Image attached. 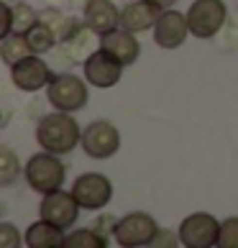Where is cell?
<instances>
[{
    "label": "cell",
    "mask_w": 238,
    "mask_h": 248,
    "mask_svg": "<svg viewBox=\"0 0 238 248\" xmlns=\"http://www.w3.org/2000/svg\"><path fill=\"white\" fill-rule=\"evenodd\" d=\"M36 141H39L41 151L69 154L82 141V131L69 113L57 110V113H49L39 121V125H36Z\"/></svg>",
    "instance_id": "obj_1"
},
{
    "label": "cell",
    "mask_w": 238,
    "mask_h": 248,
    "mask_svg": "<svg viewBox=\"0 0 238 248\" xmlns=\"http://www.w3.org/2000/svg\"><path fill=\"white\" fill-rule=\"evenodd\" d=\"M26 182H29V187L33 192H39V195H49L54 189H62L64 185V164L57 154H33L29 164H26Z\"/></svg>",
    "instance_id": "obj_2"
},
{
    "label": "cell",
    "mask_w": 238,
    "mask_h": 248,
    "mask_svg": "<svg viewBox=\"0 0 238 248\" xmlns=\"http://www.w3.org/2000/svg\"><path fill=\"white\" fill-rule=\"evenodd\" d=\"M85 82L77 75H54L51 82L47 85L49 103L57 110H64V113H77V110H82L90 100V90H87Z\"/></svg>",
    "instance_id": "obj_3"
},
{
    "label": "cell",
    "mask_w": 238,
    "mask_h": 248,
    "mask_svg": "<svg viewBox=\"0 0 238 248\" xmlns=\"http://www.w3.org/2000/svg\"><path fill=\"white\" fill-rule=\"evenodd\" d=\"M228 18V8L223 0H195L187 11L190 33L197 39H213L223 29Z\"/></svg>",
    "instance_id": "obj_4"
},
{
    "label": "cell",
    "mask_w": 238,
    "mask_h": 248,
    "mask_svg": "<svg viewBox=\"0 0 238 248\" xmlns=\"http://www.w3.org/2000/svg\"><path fill=\"white\" fill-rule=\"evenodd\" d=\"M159 235L157 220L146 213H131L123 215L115 223V241L118 246L126 248H139V246H151Z\"/></svg>",
    "instance_id": "obj_5"
},
{
    "label": "cell",
    "mask_w": 238,
    "mask_h": 248,
    "mask_svg": "<svg viewBox=\"0 0 238 248\" xmlns=\"http://www.w3.org/2000/svg\"><path fill=\"white\" fill-rule=\"evenodd\" d=\"M221 223L210 213H192L179 223V243L187 248H210L218 246Z\"/></svg>",
    "instance_id": "obj_6"
},
{
    "label": "cell",
    "mask_w": 238,
    "mask_h": 248,
    "mask_svg": "<svg viewBox=\"0 0 238 248\" xmlns=\"http://www.w3.org/2000/svg\"><path fill=\"white\" fill-rule=\"evenodd\" d=\"M82 151L90 159H111L121 149V133L108 121H95L82 131Z\"/></svg>",
    "instance_id": "obj_7"
},
{
    "label": "cell",
    "mask_w": 238,
    "mask_h": 248,
    "mask_svg": "<svg viewBox=\"0 0 238 248\" xmlns=\"http://www.w3.org/2000/svg\"><path fill=\"white\" fill-rule=\"evenodd\" d=\"M72 195L77 197L82 210H103L113 197V185L105 174L100 171H87L75 179Z\"/></svg>",
    "instance_id": "obj_8"
},
{
    "label": "cell",
    "mask_w": 238,
    "mask_h": 248,
    "mask_svg": "<svg viewBox=\"0 0 238 248\" xmlns=\"http://www.w3.org/2000/svg\"><path fill=\"white\" fill-rule=\"evenodd\" d=\"M39 215L49 223L59 225V228H72L77 223V215H79V202L72 192H64V189H54L49 195H44L41 205H39Z\"/></svg>",
    "instance_id": "obj_9"
},
{
    "label": "cell",
    "mask_w": 238,
    "mask_h": 248,
    "mask_svg": "<svg viewBox=\"0 0 238 248\" xmlns=\"http://www.w3.org/2000/svg\"><path fill=\"white\" fill-rule=\"evenodd\" d=\"M51 77L54 75H51L49 64L39 54H31V57H26L11 67V79L21 93H36V90L47 87L51 82Z\"/></svg>",
    "instance_id": "obj_10"
},
{
    "label": "cell",
    "mask_w": 238,
    "mask_h": 248,
    "mask_svg": "<svg viewBox=\"0 0 238 248\" xmlns=\"http://www.w3.org/2000/svg\"><path fill=\"white\" fill-rule=\"evenodd\" d=\"M82 72H85V79L90 82L93 87H100V90H108L121 82L123 77V64L113 59L108 51L97 49L93 51L90 57L85 59V67H82Z\"/></svg>",
    "instance_id": "obj_11"
},
{
    "label": "cell",
    "mask_w": 238,
    "mask_h": 248,
    "mask_svg": "<svg viewBox=\"0 0 238 248\" xmlns=\"http://www.w3.org/2000/svg\"><path fill=\"white\" fill-rule=\"evenodd\" d=\"M190 33V23H187V16H182L179 11H164L159 16L157 26H154V41L157 46L164 51H175L185 44Z\"/></svg>",
    "instance_id": "obj_12"
},
{
    "label": "cell",
    "mask_w": 238,
    "mask_h": 248,
    "mask_svg": "<svg viewBox=\"0 0 238 248\" xmlns=\"http://www.w3.org/2000/svg\"><path fill=\"white\" fill-rule=\"evenodd\" d=\"M161 13H164V8L157 5L154 0H131L121 11V29L131 31V33L149 31L157 26Z\"/></svg>",
    "instance_id": "obj_13"
},
{
    "label": "cell",
    "mask_w": 238,
    "mask_h": 248,
    "mask_svg": "<svg viewBox=\"0 0 238 248\" xmlns=\"http://www.w3.org/2000/svg\"><path fill=\"white\" fill-rule=\"evenodd\" d=\"M82 13H85L87 31H93L97 36H105L121 26V11H118L111 0H87Z\"/></svg>",
    "instance_id": "obj_14"
},
{
    "label": "cell",
    "mask_w": 238,
    "mask_h": 248,
    "mask_svg": "<svg viewBox=\"0 0 238 248\" xmlns=\"http://www.w3.org/2000/svg\"><path fill=\"white\" fill-rule=\"evenodd\" d=\"M100 49L108 51L113 59H118L123 67H128V64H133L136 59H139L141 44L136 41V33L126 31V29H115L111 33L100 36Z\"/></svg>",
    "instance_id": "obj_15"
},
{
    "label": "cell",
    "mask_w": 238,
    "mask_h": 248,
    "mask_svg": "<svg viewBox=\"0 0 238 248\" xmlns=\"http://www.w3.org/2000/svg\"><path fill=\"white\" fill-rule=\"evenodd\" d=\"M23 241L29 248H59L64 246L67 241V235H64V228L49 223V220H39V223L29 225V231H26Z\"/></svg>",
    "instance_id": "obj_16"
},
{
    "label": "cell",
    "mask_w": 238,
    "mask_h": 248,
    "mask_svg": "<svg viewBox=\"0 0 238 248\" xmlns=\"http://www.w3.org/2000/svg\"><path fill=\"white\" fill-rule=\"evenodd\" d=\"M33 49L29 44V36L26 33H8L3 36V44H0V57H3V62L8 64V67H13V64H18L21 59L31 57Z\"/></svg>",
    "instance_id": "obj_17"
},
{
    "label": "cell",
    "mask_w": 238,
    "mask_h": 248,
    "mask_svg": "<svg viewBox=\"0 0 238 248\" xmlns=\"http://www.w3.org/2000/svg\"><path fill=\"white\" fill-rule=\"evenodd\" d=\"M26 36H29V44H31L33 54H47L54 44H57V31H54L47 21H39Z\"/></svg>",
    "instance_id": "obj_18"
},
{
    "label": "cell",
    "mask_w": 238,
    "mask_h": 248,
    "mask_svg": "<svg viewBox=\"0 0 238 248\" xmlns=\"http://www.w3.org/2000/svg\"><path fill=\"white\" fill-rule=\"evenodd\" d=\"M64 246L67 248H105L108 238H103L97 231H93V228H82V231L69 233Z\"/></svg>",
    "instance_id": "obj_19"
},
{
    "label": "cell",
    "mask_w": 238,
    "mask_h": 248,
    "mask_svg": "<svg viewBox=\"0 0 238 248\" xmlns=\"http://www.w3.org/2000/svg\"><path fill=\"white\" fill-rule=\"evenodd\" d=\"M11 13H13V33H29L36 23H39V16L31 5L26 3H18L11 5Z\"/></svg>",
    "instance_id": "obj_20"
},
{
    "label": "cell",
    "mask_w": 238,
    "mask_h": 248,
    "mask_svg": "<svg viewBox=\"0 0 238 248\" xmlns=\"http://www.w3.org/2000/svg\"><path fill=\"white\" fill-rule=\"evenodd\" d=\"M18 174H21V164H18L16 154L8 146H3L0 149V185H11Z\"/></svg>",
    "instance_id": "obj_21"
},
{
    "label": "cell",
    "mask_w": 238,
    "mask_h": 248,
    "mask_svg": "<svg viewBox=\"0 0 238 248\" xmlns=\"http://www.w3.org/2000/svg\"><path fill=\"white\" fill-rule=\"evenodd\" d=\"M221 248H238V217H228L221 223V238H218Z\"/></svg>",
    "instance_id": "obj_22"
},
{
    "label": "cell",
    "mask_w": 238,
    "mask_h": 248,
    "mask_svg": "<svg viewBox=\"0 0 238 248\" xmlns=\"http://www.w3.org/2000/svg\"><path fill=\"white\" fill-rule=\"evenodd\" d=\"M0 246H3V248L21 246V233H18L11 223H3V225H0Z\"/></svg>",
    "instance_id": "obj_23"
},
{
    "label": "cell",
    "mask_w": 238,
    "mask_h": 248,
    "mask_svg": "<svg viewBox=\"0 0 238 248\" xmlns=\"http://www.w3.org/2000/svg\"><path fill=\"white\" fill-rule=\"evenodd\" d=\"M154 3H157V5H161L164 11H167V8H172V5L177 3V0H154Z\"/></svg>",
    "instance_id": "obj_24"
}]
</instances>
